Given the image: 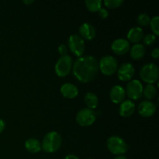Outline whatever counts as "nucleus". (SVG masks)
Wrapping results in <instances>:
<instances>
[{"instance_id": "1", "label": "nucleus", "mask_w": 159, "mask_h": 159, "mask_svg": "<svg viewBox=\"0 0 159 159\" xmlns=\"http://www.w3.org/2000/svg\"><path fill=\"white\" fill-rule=\"evenodd\" d=\"M72 71L75 77L81 82H89L99 72V61L93 56L79 57L73 64Z\"/></svg>"}, {"instance_id": "2", "label": "nucleus", "mask_w": 159, "mask_h": 159, "mask_svg": "<svg viewBox=\"0 0 159 159\" xmlns=\"http://www.w3.org/2000/svg\"><path fill=\"white\" fill-rule=\"evenodd\" d=\"M62 143L61 136L56 131H51L47 134L42 141L41 148L45 152L54 153L57 152Z\"/></svg>"}, {"instance_id": "3", "label": "nucleus", "mask_w": 159, "mask_h": 159, "mask_svg": "<svg viewBox=\"0 0 159 159\" xmlns=\"http://www.w3.org/2000/svg\"><path fill=\"white\" fill-rule=\"evenodd\" d=\"M140 76L144 82L153 84L158 81L159 76L158 68L155 64L147 63L143 65L140 71Z\"/></svg>"}, {"instance_id": "4", "label": "nucleus", "mask_w": 159, "mask_h": 159, "mask_svg": "<svg viewBox=\"0 0 159 159\" xmlns=\"http://www.w3.org/2000/svg\"><path fill=\"white\" fill-rule=\"evenodd\" d=\"M107 148L113 155H121L128 150V146L124 140L119 136H112L107 140Z\"/></svg>"}, {"instance_id": "5", "label": "nucleus", "mask_w": 159, "mask_h": 159, "mask_svg": "<svg viewBox=\"0 0 159 159\" xmlns=\"http://www.w3.org/2000/svg\"><path fill=\"white\" fill-rule=\"evenodd\" d=\"M117 60L113 56H103L99 61V70L105 75H112L117 71Z\"/></svg>"}, {"instance_id": "6", "label": "nucleus", "mask_w": 159, "mask_h": 159, "mask_svg": "<svg viewBox=\"0 0 159 159\" xmlns=\"http://www.w3.org/2000/svg\"><path fill=\"white\" fill-rule=\"evenodd\" d=\"M73 60L72 57L68 54L65 56H61L58 60L57 61L55 64V69L56 74L59 77H65L68 75L72 68Z\"/></svg>"}, {"instance_id": "7", "label": "nucleus", "mask_w": 159, "mask_h": 159, "mask_svg": "<svg viewBox=\"0 0 159 159\" xmlns=\"http://www.w3.org/2000/svg\"><path fill=\"white\" fill-rule=\"evenodd\" d=\"M68 45L72 54L77 57H82L85 52V41L78 34H72L70 36Z\"/></svg>"}, {"instance_id": "8", "label": "nucleus", "mask_w": 159, "mask_h": 159, "mask_svg": "<svg viewBox=\"0 0 159 159\" xmlns=\"http://www.w3.org/2000/svg\"><path fill=\"white\" fill-rule=\"evenodd\" d=\"M96 115L93 110L85 108L79 111L76 115V122L82 127H88L96 121Z\"/></svg>"}, {"instance_id": "9", "label": "nucleus", "mask_w": 159, "mask_h": 159, "mask_svg": "<svg viewBox=\"0 0 159 159\" xmlns=\"http://www.w3.org/2000/svg\"><path fill=\"white\" fill-rule=\"evenodd\" d=\"M125 93L130 99L138 100L143 94L142 84L138 79L130 80L126 87Z\"/></svg>"}, {"instance_id": "10", "label": "nucleus", "mask_w": 159, "mask_h": 159, "mask_svg": "<svg viewBox=\"0 0 159 159\" xmlns=\"http://www.w3.org/2000/svg\"><path fill=\"white\" fill-rule=\"evenodd\" d=\"M130 45L127 40L123 38H118L113 40L112 43L111 48L113 52L118 55L125 54L130 51Z\"/></svg>"}, {"instance_id": "11", "label": "nucleus", "mask_w": 159, "mask_h": 159, "mask_svg": "<svg viewBox=\"0 0 159 159\" xmlns=\"http://www.w3.org/2000/svg\"><path fill=\"white\" fill-rule=\"evenodd\" d=\"M134 75V68L130 63H124L117 68V76L121 81H130Z\"/></svg>"}, {"instance_id": "12", "label": "nucleus", "mask_w": 159, "mask_h": 159, "mask_svg": "<svg viewBox=\"0 0 159 159\" xmlns=\"http://www.w3.org/2000/svg\"><path fill=\"white\" fill-rule=\"evenodd\" d=\"M138 113L144 117H150L155 114L156 111V105L149 100H144L138 107Z\"/></svg>"}, {"instance_id": "13", "label": "nucleus", "mask_w": 159, "mask_h": 159, "mask_svg": "<svg viewBox=\"0 0 159 159\" xmlns=\"http://www.w3.org/2000/svg\"><path fill=\"white\" fill-rule=\"evenodd\" d=\"M125 89L121 85H114L110 91V97L113 102L116 104L121 103L125 99Z\"/></svg>"}, {"instance_id": "14", "label": "nucleus", "mask_w": 159, "mask_h": 159, "mask_svg": "<svg viewBox=\"0 0 159 159\" xmlns=\"http://www.w3.org/2000/svg\"><path fill=\"white\" fill-rule=\"evenodd\" d=\"M79 34L82 39L87 40H91L96 37V29L89 23H84L79 27Z\"/></svg>"}, {"instance_id": "15", "label": "nucleus", "mask_w": 159, "mask_h": 159, "mask_svg": "<svg viewBox=\"0 0 159 159\" xmlns=\"http://www.w3.org/2000/svg\"><path fill=\"white\" fill-rule=\"evenodd\" d=\"M135 110V104L132 100H124L121 102L119 108V113L123 117H129Z\"/></svg>"}, {"instance_id": "16", "label": "nucleus", "mask_w": 159, "mask_h": 159, "mask_svg": "<svg viewBox=\"0 0 159 159\" xmlns=\"http://www.w3.org/2000/svg\"><path fill=\"white\" fill-rule=\"evenodd\" d=\"M61 93L64 97L68 99H74L79 94V89L74 84L65 83L61 87Z\"/></svg>"}, {"instance_id": "17", "label": "nucleus", "mask_w": 159, "mask_h": 159, "mask_svg": "<svg viewBox=\"0 0 159 159\" xmlns=\"http://www.w3.org/2000/svg\"><path fill=\"white\" fill-rule=\"evenodd\" d=\"M144 37V32L140 26L132 27L127 33V38L132 43H138Z\"/></svg>"}, {"instance_id": "18", "label": "nucleus", "mask_w": 159, "mask_h": 159, "mask_svg": "<svg viewBox=\"0 0 159 159\" xmlns=\"http://www.w3.org/2000/svg\"><path fill=\"white\" fill-rule=\"evenodd\" d=\"M130 56L134 60H140L142 58L145 54V48L143 44L136 43L130 50Z\"/></svg>"}, {"instance_id": "19", "label": "nucleus", "mask_w": 159, "mask_h": 159, "mask_svg": "<svg viewBox=\"0 0 159 159\" xmlns=\"http://www.w3.org/2000/svg\"><path fill=\"white\" fill-rule=\"evenodd\" d=\"M25 148L30 153H37L41 150V144L37 139L30 138L25 142Z\"/></svg>"}, {"instance_id": "20", "label": "nucleus", "mask_w": 159, "mask_h": 159, "mask_svg": "<svg viewBox=\"0 0 159 159\" xmlns=\"http://www.w3.org/2000/svg\"><path fill=\"white\" fill-rule=\"evenodd\" d=\"M84 100H85V102L87 105V107L90 110L96 109L97 107L98 103H99L98 96L94 93H91V92H89V93L85 94Z\"/></svg>"}, {"instance_id": "21", "label": "nucleus", "mask_w": 159, "mask_h": 159, "mask_svg": "<svg viewBox=\"0 0 159 159\" xmlns=\"http://www.w3.org/2000/svg\"><path fill=\"white\" fill-rule=\"evenodd\" d=\"M143 94L148 99H153L157 95V89L153 84H148L143 89Z\"/></svg>"}, {"instance_id": "22", "label": "nucleus", "mask_w": 159, "mask_h": 159, "mask_svg": "<svg viewBox=\"0 0 159 159\" xmlns=\"http://www.w3.org/2000/svg\"><path fill=\"white\" fill-rule=\"evenodd\" d=\"M85 3L89 11L92 12H96L101 9L102 1L100 0H87L85 2Z\"/></svg>"}, {"instance_id": "23", "label": "nucleus", "mask_w": 159, "mask_h": 159, "mask_svg": "<svg viewBox=\"0 0 159 159\" xmlns=\"http://www.w3.org/2000/svg\"><path fill=\"white\" fill-rule=\"evenodd\" d=\"M151 29L153 31L155 36H158L159 34V17L158 16L152 17L150 20Z\"/></svg>"}, {"instance_id": "24", "label": "nucleus", "mask_w": 159, "mask_h": 159, "mask_svg": "<svg viewBox=\"0 0 159 159\" xmlns=\"http://www.w3.org/2000/svg\"><path fill=\"white\" fill-rule=\"evenodd\" d=\"M151 18L146 13H141L138 16V23L140 26H146L150 23Z\"/></svg>"}, {"instance_id": "25", "label": "nucleus", "mask_w": 159, "mask_h": 159, "mask_svg": "<svg viewBox=\"0 0 159 159\" xmlns=\"http://www.w3.org/2000/svg\"><path fill=\"white\" fill-rule=\"evenodd\" d=\"M123 3H124L123 0H105L104 1L105 6L110 9H115V8L119 7Z\"/></svg>"}, {"instance_id": "26", "label": "nucleus", "mask_w": 159, "mask_h": 159, "mask_svg": "<svg viewBox=\"0 0 159 159\" xmlns=\"http://www.w3.org/2000/svg\"><path fill=\"white\" fill-rule=\"evenodd\" d=\"M156 41V36L155 34H147L145 37H143V42H144V44L146 45H152L155 43V42Z\"/></svg>"}, {"instance_id": "27", "label": "nucleus", "mask_w": 159, "mask_h": 159, "mask_svg": "<svg viewBox=\"0 0 159 159\" xmlns=\"http://www.w3.org/2000/svg\"><path fill=\"white\" fill-rule=\"evenodd\" d=\"M68 51V46H66L65 44H61L60 46L58 47V52L61 56L66 55Z\"/></svg>"}, {"instance_id": "28", "label": "nucleus", "mask_w": 159, "mask_h": 159, "mask_svg": "<svg viewBox=\"0 0 159 159\" xmlns=\"http://www.w3.org/2000/svg\"><path fill=\"white\" fill-rule=\"evenodd\" d=\"M98 13H99V16L102 19H106L107 17H108L109 16L108 11L106 9H104V8H101V9L98 11Z\"/></svg>"}, {"instance_id": "29", "label": "nucleus", "mask_w": 159, "mask_h": 159, "mask_svg": "<svg viewBox=\"0 0 159 159\" xmlns=\"http://www.w3.org/2000/svg\"><path fill=\"white\" fill-rule=\"evenodd\" d=\"M158 56H159V50L158 48H155L154 50H152V57H153V58H158Z\"/></svg>"}, {"instance_id": "30", "label": "nucleus", "mask_w": 159, "mask_h": 159, "mask_svg": "<svg viewBox=\"0 0 159 159\" xmlns=\"http://www.w3.org/2000/svg\"><path fill=\"white\" fill-rule=\"evenodd\" d=\"M5 127H6V123H5V121L3 120L0 119V134L2 133Z\"/></svg>"}, {"instance_id": "31", "label": "nucleus", "mask_w": 159, "mask_h": 159, "mask_svg": "<svg viewBox=\"0 0 159 159\" xmlns=\"http://www.w3.org/2000/svg\"><path fill=\"white\" fill-rule=\"evenodd\" d=\"M64 159H79V158L75 155H68L67 156L65 157V158Z\"/></svg>"}, {"instance_id": "32", "label": "nucleus", "mask_w": 159, "mask_h": 159, "mask_svg": "<svg viewBox=\"0 0 159 159\" xmlns=\"http://www.w3.org/2000/svg\"><path fill=\"white\" fill-rule=\"evenodd\" d=\"M34 2V0H24V1H23V3H25V4H27V5H30Z\"/></svg>"}, {"instance_id": "33", "label": "nucleus", "mask_w": 159, "mask_h": 159, "mask_svg": "<svg viewBox=\"0 0 159 159\" xmlns=\"http://www.w3.org/2000/svg\"><path fill=\"white\" fill-rule=\"evenodd\" d=\"M113 159H127V158H126V156H124V155H117V156L115 157Z\"/></svg>"}, {"instance_id": "34", "label": "nucleus", "mask_w": 159, "mask_h": 159, "mask_svg": "<svg viewBox=\"0 0 159 159\" xmlns=\"http://www.w3.org/2000/svg\"><path fill=\"white\" fill-rule=\"evenodd\" d=\"M87 159H93V158H87Z\"/></svg>"}]
</instances>
